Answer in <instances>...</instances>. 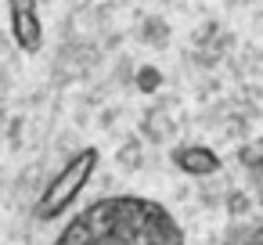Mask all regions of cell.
Wrapping results in <instances>:
<instances>
[{"label": "cell", "instance_id": "1", "mask_svg": "<svg viewBox=\"0 0 263 245\" xmlns=\"http://www.w3.org/2000/svg\"><path fill=\"white\" fill-rule=\"evenodd\" d=\"M54 245H187L166 205L144 195H108L76 213Z\"/></svg>", "mask_w": 263, "mask_h": 245}, {"label": "cell", "instance_id": "2", "mask_svg": "<svg viewBox=\"0 0 263 245\" xmlns=\"http://www.w3.org/2000/svg\"><path fill=\"white\" fill-rule=\"evenodd\" d=\"M98 166H101V152H98L94 144H83L80 152H72V155L65 159V166L47 180L44 195L36 198V209H33L36 220H40V223H54L58 216H65V213L83 198V191H87V184L94 180Z\"/></svg>", "mask_w": 263, "mask_h": 245}, {"label": "cell", "instance_id": "3", "mask_svg": "<svg viewBox=\"0 0 263 245\" xmlns=\"http://www.w3.org/2000/svg\"><path fill=\"white\" fill-rule=\"evenodd\" d=\"M8 18H11V36L18 51L40 54L44 51V18H40V0H8Z\"/></svg>", "mask_w": 263, "mask_h": 245}, {"label": "cell", "instance_id": "4", "mask_svg": "<svg viewBox=\"0 0 263 245\" xmlns=\"http://www.w3.org/2000/svg\"><path fill=\"white\" fill-rule=\"evenodd\" d=\"M170 162L177 166V173H184V177H195V180L216 177V173L223 169V159H220V152H213L209 144H195V141H187V144H177V148L170 152Z\"/></svg>", "mask_w": 263, "mask_h": 245}, {"label": "cell", "instance_id": "5", "mask_svg": "<svg viewBox=\"0 0 263 245\" xmlns=\"http://www.w3.org/2000/svg\"><path fill=\"white\" fill-rule=\"evenodd\" d=\"M137 83H144L141 90H148V94H152V90H155V83H159V72H155V69H144V72L137 76Z\"/></svg>", "mask_w": 263, "mask_h": 245}]
</instances>
